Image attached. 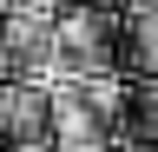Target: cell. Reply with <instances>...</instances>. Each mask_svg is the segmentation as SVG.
<instances>
[{"instance_id": "cell-1", "label": "cell", "mask_w": 158, "mask_h": 152, "mask_svg": "<svg viewBox=\"0 0 158 152\" xmlns=\"http://www.w3.org/2000/svg\"><path fill=\"white\" fill-rule=\"evenodd\" d=\"M53 40H59V80H106L112 73V13L106 0H79V7H59L53 20ZM53 80V86H59Z\"/></svg>"}, {"instance_id": "cell-2", "label": "cell", "mask_w": 158, "mask_h": 152, "mask_svg": "<svg viewBox=\"0 0 158 152\" xmlns=\"http://www.w3.org/2000/svg\"><path fill=\"white\" fill-rule=\"evenodd\" d=\"M20 145H53V86L7 80L0 86V152Z\"/></svg>"}, {"instance_id": "cell-3", "label": "cell", "mask_w": 158, "mask_h": 152, "mask_svg": "<svg viewBox=\"0 0 158 152\" xmlns=\"http://www.w3.org/2000/svg\"><path fill=\"white\" fill-rule=\"evenodd\" d=\"M125 60H132V73L158 80V7L132 13V33H125Z\"/></svg>"}, {"instance_id": "cell-4", "label": "cell", "mask_w": 158, "mask_h": 152, "mask_svg": "<svg viewBox=\"0 0 158 152\" xmlns=\"http://www.w3.org/2000/svg\"><path fill=\"white\" fill-rule=\"evenodd\" d=\"M13 80V53H7V33H0V86Z\"/></svg>"}, {"instance_id": "cell-5", "label": "cell", "mask_w": 158, "mask_h": 152, "mask_svg": "<svg viewBox=\"0 0 158 152\" xmlns=\"http://www.w3.org/2000/svg\"><path fill=\"white\" fill-rule=\"evenodd\" d=\"M125 7H132V13H145V7H158V0H125Z\"/></svg>"}, {"instance_id": "cell-6", "label": "cell", "mask_w": 158, "mask_h": 152, "mask_svg": "<svg viewBox=\"0 0 158 152\" xmlns=\"http://www.w3.org/2000/svg\"><path fill=\"white\" fill-rule=\"evenodd\" d=\"M79 152H125V145H79Z\"/></svg>"}]
</instances>
